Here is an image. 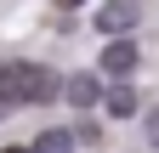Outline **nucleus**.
Instances as JSON below:
<instances>
[{
	"label": "nucleus",
	"mask_w": 159,
	"mask_h": 153,
	"mask_svg": "<svg viewBox=\"0 0 159 153\" xmlns=\"http://www.w3.org/2000/svg\"><path fill=\"white\" fill-rule=\"evenodd\" d=\"M29 153H74V136H68V130H46Z\"/></svg>",
	"instance_id": "6"
},
{
	"label": "nucleus",
	"mask_w": 159,
	"mask_h": 153,
	"mask_svg": "<svg viewBox=\"0 0 159 153\" xmlns=\"http://www.w3.org/2000/svg\"><path fill=\"white\" fill-rule=\"evenodd\" d=\"M102 108L114 113V119H131V113H136V91H131V85H114V91H102Z\"/></svg>",
	"instance_id": "5"
},
{
	"label": "nucleus",
	"mask_w": 159,
	"mask_h": 153,
	"mask_svg": "<svg viewBox=\"0 0 159 153\" xmlns=\"http://www.w3.org/2000/svg\"><path fill=\"white\" fill-rule=\"evenodd\" d=\"M131 23H136V6H131V0H114V6H102V11H97V28H102V34H114V40H119Z\"/></svg>",
	"instance_id": "3"
},
{
	"label": "nucleus",
	"mask_w": 159,
	"mask_h": 153,
	"mask_svg": "<svg viewBox=\"0 0 159 153\" xmlns=\"http://www.w3.org/2000/svg\"><path fill=\"white\" fill-rule=\"evenodd\" d=\"M0 153H29V147H0Z\"/></svg>",
	"instance_id": "9"
},
{
	"label": "nucleus",
	"mask_w": 159,
	"mask_h": 153,
	"mask_svg": "<svg viewBox=\"0 0 159 153\" xmlns=\"http://www.w3.org/2000/svg\"><path fill=\"white\" fill-rule=\"evenodd\" d=\"M74 6H85V0H57V11H74Z\"/></svg>",
	"instance_id": "8"
},
{
	"label": "nucleus",
	"mask_w": 159,
	"mask_h": 153,
	"mask_svg": "<svg viewBox=\"0 0 159 153\" xmlns=\"http://www.w3.org/2000/svg\"><path fill=\"white\" fill-rule=\"evenodd\" d=\"M148 142H153V147H159V108H153V113H148Z\"/></svg>",
	"instance_id": "7"
},
{
	"label": "nucleus",
	"mask_w": 159,
	"mask_h": 153,
	"mask_svg": "<svg viewBox=\"0 0 159 153\" xmlns=\"http://www.w3.org/2000/svg\"><path fill=\"white\" fill-rule=\"evenodd\" d=\"M63 97H68L74 108H97V102H102V85H97L91 74H74V80L63 85Z\"/></svg>",
	"instance_id": "4"
},
{
	"label": "nucleus",
	"mask_w": 159,
	"mask_h": 153,
	"mask_svg": "<svg viewBox=\"0 0 159 153\" xmlns=\"http://www.w3.org/2000/svg\"><path fill=\"white\" fill-rule=\"evenodd\" d=\"M57 97V74L40 63H0V119L23 102H51Z\"/></svg>",
	"instance_id": "1"
},
{
	"label": "nucleus",
	"mask_w": 159,
	"mask_h": 153,
	"mask_svg": "<svg viewBox=\"0 0 159 153\" xmlns=\"http://www.w3.org/2000/svg\"><path fill=\"white\" fill-rule=\"evenodd\" d=\"M136 63H142V51H136L131 40H108V46H102V63H97V68H108L114 80H125Z\"/></svg>",
	"instance_id": "2"
}]
</instances>
